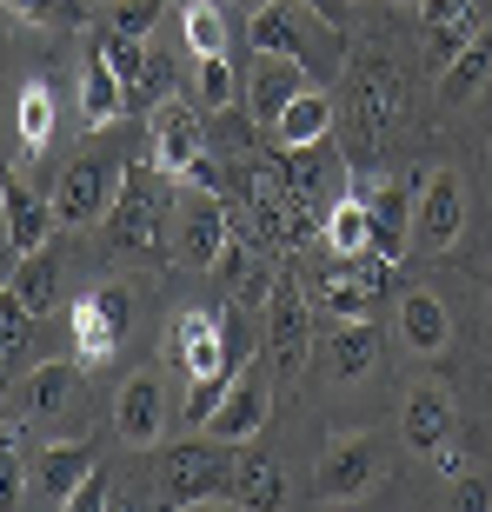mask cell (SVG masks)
Returning a JSON list of instances; mask_svg holds the SVG:
<instances>
[{"label":"cell","instance_id":"1","mask_svg":"<svg viewBox=\"0 0 492 512\" xmlns=\"http://www.w3.org/2000/svg\"><path fill=\"white\" fill-rule=\"evenodd\" d=\"M340 127L353 140V167H373L379 153L413 127V67L393 60L386 47H360V54L346 60Z\"/></svg>","mask_w":492,"mask_h":512},{"label":"cell","instance_id":"2","mask_svg":"<svg viewBox=\"0 0 492 512\" xmlns=\"http://www.w3.org/2000/svg\"><path fill=\"white\" fill-rule=\"evenodd\" d=\"M173 200H180V180L167 187V173L153 167L147 153L127 160V180H120L114 207L100 220V240L114 260H147V266H167L180 253V233H173Z\"/></svg>","mask_w":492,"mask_h":512},{"label":"cell","instance_id":"3","mask_svg":"<svg viewBox=\"0 0 492 512\" xmlns=\"http://www.w3.org/2000/svg\"><path fill=\"white\" fill-rule=\"evenodd\" d=\"M393 473V446L373 426H353V433H333L320 446V466H313V506H353L373 486H386Z\"/></svg>","mask_w":492,"mask_h":512},{"label":"cell","instance_id":"4","mask_svg":"<svg viewBox=\"0 0 492 512\" xmlns=\"http://www.w3.org/2000/svg\"><path fill=\"white\" fill-rule=\"evenodd\" d=\"M266 320V360H273V380H300L313 366V293H306L300 273H273L260 300Z\"/></svg>","mask_w":492,"mask_h":512},{"label":"cell","instance_id":"5","mask_svg":"<svg viewBox=\"0 0 492 512\" xmlns=\"http://www.w3.org/2000/svg\"><path fill=\"white\" fill-rule=\"evenodd\" d=\"M233 446L207 439V446H180V453H160L153 466V486H160V506H233Z\"/></svg>","mask_w":492,"mask_h":512},{"label":"cell","instance_id":"6","mask_svg":"<svg viewBox=\"0 0 492 512\" xmlns=\"http://www.w3.org/2000/svg\"><path fill=\"white\" fill-rule=\"evenodd\" d=\"M87 373H94V366H80V360H40V366H27V373L14 380L7 406H14L20 426L60 433V426H74L80 406H87Z\"/></svg>","mask_w":492,"mask_h":512},{"label":"cell","instance_id":"7","mask_svg":"<svg viewBox=\"0 0 492 512\" xmlns=\"http://www.w3.org/2000/svg\"><path fill=\"white\" fill-rule=\"evenodd\" d=\"M466 213H473V187L459 167H433L419 180V213H413V253L426 260H446L466 233Z\"/></svg>","mask_w":492,"mask_h":512},{"label":"cell","instance_id":"8","mask_svg":"<svg viewBox=\"0 0 492 512\" xmlns=\"http://www.w3.org/2000/svg\"><path fill=\"white\" fill-rule=\"evenodd\" d=\"M120 180H127V160L120 153H74L67 160V173H60V187H54V213H60V227H100L107 220V207H114V193Z\"/></svg>","mask_w":492,"mask_h":512},{"label":"cell","instance_id":"9","mask_svg":"<svg viewBox=\"0 0 492 512\" xmlns=\"http://www.w3.org/2000/svg\"><path fill=\"white\" fill-rule=\"evenodd\" d=\"M160 353H167V366H180V380H187V386L233 373L220 306H187V313H173V320H167V340H160Z\"/></svg>","mask_w":492,"mask_h":512},{"label":"cell","instance_id":"10","mask_svg":"<svg viewBox=\"0 0 492 512\" xmlns=\"http://www.w3.org/2000/svg\"><path fill=\"white\" fill-rule=\"evenodd\" d=\"M379 360H386V333L373 326V313L326 326L320 340H313V366H320V380H326V386H340V393L366 386V380L379 373Z\"/></svg>","mask_w":492,"mask_h":512},{"label":"cell","instance_id":"11","mask_svg":"<svg viewBox=\"0 0 492 512\" xmlns=\"http://www.w3.org/2000/svg\"><path fill=\"white\" fill-rule=\"evenodd\" d=\"M173 233H180V266L213 273L220 247L233 240V200L227 193H207V187H180V200H173Z\"/></svg>","mask_w":492,"mask_h":512},{"label":"cell","instance_id":"12","mask_svg":"<svg viewBox=\"0 0 492 512\" xmlns=\"http://www.w3.org/2000/svg\"><path fill=\"white\" fill-rule=\"evenodd\" d=\"M419 180L426 173H379V180H366V227H373V253H386V260H406L413 253V213H419Z\"/></svg>","mask_w":492,"mask_h":512},{"label":"cell","instance_id":"13","mask_svg":"<svg viewBox=\"0 0 492 512\" xmlns=\"http://www.w3.org/2000/svg\"><path fill=\"white\" fill-rule=\"evenodd\" d=\"M100 453H107V433H80V439H54L34 453V499L47 506H74V493L100 473Z\"/></svg>","mask_w":492,"mask_h":512},{"label":"cell","instance_id":"14","mask_svg":"<svg viewBox=\"0 0 492 512\" xmlns=\"http://www.w3.org/2000/svg\"><path fill=\"white\" fill-rule=\"evenodd\" d=\"M207 153V120L193 114L187 100H160L147 114V160L167 180H187V167Z\"/></svg>","mask_w":492,"mask_h":512},{"label":"cell","instance_id":"15","mask_svg":"<svg viewBox=\"0 0 492 512\" xmlns=\"http://www.w3.org/2000/svg\"><path fill=\"white\" fill-rule=\"evenodd\" d=\"M107 67H114V80L127 87V114H140V107H153V100L167 94V60L153 54L147 40H127V34H107V27H94V40H87Z\"/></svg>","mask_w":492,"mask_h":512},{"label":"cell","instance_id":"16","mask_svg":"<svg viewBox=\"0 0 492 512\" xmlns=\"http://www.w3.org/2000/svg\"><path fill=\"white\" fill-rule=\"evenodd\" d=\"M266 419H273V380H266L260 366H240L233 393L213 406V419L200 426V433L220 439V446H246V439H260V433H266Z\"/></svg>","mask_w":492,"mask_h":512},{"label":"cell","instance_id":"17","mask_svg":"<svg viewBox=\"0 0 492 512\" xmlns=\"http://www.w3.org/2000/svg\"><path fill=\"white\" fill-rule=\"evenodd\" d=\"M160 433H167V380L160 373H127V386L114 399V439L147 453V446H160Z\"/></svg>","mask_w":492,"mask_h":512},{"label":"cell","instance_id":"18","mask_svg":"<svg viewBox=\"0 0 492 512\" xmlns=\"http://www.w3.org/2000/svg\"><path fill=\"white\" fill-rule=\"evenodd\" d=\"M399 439H406V453L433 459L439 446H453L459 439V406L446 386H413V393L399 399Z\"/></svg>","mask_w":492,"mask_h":512},{"label":"cell","instance_id":"19","mask_svg":"<svg viewBox=\"0 0 492 512\" xmlns=\"http://www.w3.org/2000/svg\"><path fill=\"white\" fill-rule=\"evenodd\" d=\"M0 220H7V260H20V253H40L47 240H54L60 213L54 200H40L20 173H7V187H0Z\"/></svg>","mask_w":492,"mask_h":512},{"label":"cell","instance_id":"20","mask_svg":"<svg viewBox=\"0 0 492 512\" xmlns=\"http://www.w3.org/2000/svg\"><path fill=\"white\" fill-rule=\"evenodd\" d=\"M399 346L413 360H439L453 346V306L439 300L433 286H406L399 293Z\"/></svg>","mask_w":492,"mask_h":512},{"label":"cell","instance_id":"21","mask_svg":"<svg viewBox=\"0 0 492 512\" xmlns=\"http://www.w3.org/2000/svg\"><path fill=\"white\" fill-rule=\"evenodd\" d=\"M492 87V27H479L466 47H459L446 67H439V87H433V107L439 114H466L479 94Z\"/></svg>","mask_w":492,"mask_h":512},{"label":"cell","instance_id":"22","mask_svg":"<svg viewBox=\"0 0 492 512\" xmlns=\"http://www.w3.org/2000/svg\"><path fill=\"white\" fill-rule=\"evenodd\" d=\"M300 280H306V293H313V306H326L333 320H360V313H373V293H366L360 266L340 260V253L313 260V266L300 273Z\"/></svg>","mask_w":492,"mask_h":512},{"label":"cell","instance_id":"23","mask_svg":"<svg viewBox=\"0 0 492 512\" xmlns=\"http://www.w3.org/2000/svg\"><path fill=\"white\" fill-rule=\"evenodd\" d=\"M313 87V74H306V60H280V54H260V74H253V87H246V114H253V127H273V120L293 107V100Z\"/></svg>","mask_w":492,"mask_h":512},{"label":"cell","instance_id":"24","mask_svg":"<svg viewBox=\"0 0 492 512\" xmlns=\"http://www.w3.org/2000/svg\"><path fill=\"white\" fill-rule=\"evenodd\" d=\"M246 47H253V54H280V60H306V67H313V40H306L293 0H260V7L246 14Z\"/></svg>","mask_w":492,"mask_h":512},{"label":"cell","instance_id":"25","mask_svg":"<svg viewBox=\"0 0 492 512\" xmlns=\"http://www.w3.org/2000/svg\"><path fill=\"white\" fill-rule=\"evenodd\" d=\"M67 333H74V360L94 366V373H100V366H114L120 346H127V326L107 313V300H100V293L74 300V326H67Z\"/></svg>","mask_w":492,"mask_h":512},{"label":"cell","instance_id":"26","mask_svg":"<svg viewBox=\"0 0 492 512\" xmlns=\"http://www.w3.org/2000/svg\"><path fill=\"white\" fill-rule=\"evenodd\" d=\"M333 127H340V100L320 94V87H306L266 133H273V147H320V140H333Z\"/></svg>","mask_w":492,"mask_h":512},{"label":"cell","instance_id":"27","mask_svg":"<svg viewBox=\"0 0 492 512\" xmlns=\"http://www.w3.org/2000/svg\"><path fill=\"white\" fill-rule=\"evenodd\" d=\"M54 127H60L54 87H47V80H20V94H14V147L27 153V160H40V153L54 147Z\"/></svg>","mask_w":492,"mask_h":512},{"label":"cell","instance_id":"28","mask_svg":"<svg viewBox=\"0 0 492 512\" xmlns=\"http://www.w3.org/2000/svg\"><path fill=\"white\" fill-rule=\"evenodd\" d=\"M120 114H127V87H120L114 67L87 47V60H80V127L100 133V127H114Z\"/></svg>","mask_w":492,"mask_h":512},{"label":"cell","instance_id":"29","mask_svg":"<svg viewBox=\"0 0 492 512\" xmlns=\"http://www.w3.org/2000/svg\"><path fill=\"white\" fill-rule=\"evenodd\" d=\"M34 346H40V313L7 286L0 293V366H7V380H20L34 366Z\"/></svg>","mask_w":492,"mask_h":512},{"label":"cell","instance_id":"30","mask_svg":"<svg viewBox=\"0 0 492 512\" xmlns=\"http://www.w3.org/2000/svg\"><path fill=\"white\" fill-rule=\"evenodd\" d=\"M320 247L340 253V260H360V253H373V227H366V193H360V187H346L340 200L326 207Z\"/></svg>","mask_w":492,"mask_h":512},{"label":"cell","instance_id":"31","mask_svg":"<svg viewBox=\"0 0 492 512\" xmlns=\"http://www.w3.org/2000/svg\"><path fill=\"white\" fill-rule=\"evenodd\" d=\"M180 47L193 60H213L233 47V20L220 0H180Z\"/></svg>","mask_w":492,"mask_h":512},{"label":"cell","instance_id":"32","mask_svg":"<svg viewBox=\"0 0 492 512\" xmlns=\"http://www.w3.org/2000/svg\"><path fill=\"white\" fill-rule=\"evenodd\" d=\"M7 286H14L34 313H54V300H60V260H54V247L20 253V260H14V280H7Z\"/></svg>","mask_w":492,"mask_h":512},{"label":"cell","instance_id":"33","mask_svg":"<svg viewBox=\"0 0 492 512\" xmlns=\"http://www.w3.org/2000/svg\"><path fill=\"white\" fill-rule=\"evenodd\" d=\"M7 20L14 27H54V34H67V27H94L100 7H87V0H7Z\"/></svg>","mask_w":492,"mask_h":512},{"label":"cell","instance_id":"34","mask_svg":"<svg viewBox=\"0 0 492 512\" xmlns=\"http://www.w3.org/2000/svg\"><path fill=\"white\" fill-rule=\"evenodd\" d=\"M233 506H246V512L286 506V466H273V459H246L240 479H233Z\"/></svg>","mask_w":492,"mask_h":512},{"label":"cell","instance_id":"35","mask_svg":"<svg viewBox=\"0 0 492 512\" xmlns=\"http://www.w3.org/2000/svg\"><path fill=\"white\" fill-rule=\"evenodd\" d=\"M34 499V466L20 459V419L7 426V439H0V506L7 512H20Z\"/></svg>","mask_w":492,"mask_h":512},{"label":"cell","instance_id":"36","mask_svg":"<svg viewBox=\"0 0 492 512\" xmlns=\"http://www.w3.org/2000/svg\"><path fill=\"white\" fill-rule=\"evenodd\" d=\"M160 14H167V0H107L100 7V27L107 34H127V40H147L160 27Z\"/></svg>","mask_w":492,"mask_h":512},{"label":"cell","instance_id":"37","mask_svg":"<svg viewBox=\"0 0 492 512\" xmlns=\"http://www.w3.org/2000/svg\"><path fill=\"white\" fill-rule=\"evenodd\" d=\"M200 67V80H193V107L200 114H227L233 107V60L213 54V60H193Z\"/></svg>","mask_w":492,"mask_h":512},{"label":"cell","instance_id":"38","mask_svg":"<svg viewBox=\"0 0 492 512\" xmlns=\"http://www.w3.org/2000/svg\"><path fill=\"white\" fill-rule=\"evenodd\" d=\"M479 20V0H419V34L433 27H473Z\"/></svg>","mask_w":492,"mask_h":512},{"label":"cell","instance_id":"39","mask_svg":"<svg viewBox=\"0 0 492 512\" xmlns=\"http://www.w3.org/2000/svg\"><path fill=\"white\" fill-rule=\"evenodd\" d=\"M233 380H240V373H220V380L187 386V426H207V419H213V406H220V399L233 393Z\"/></svg>","mask_w":492,"mask_h":512},{"label":"cell","instance_id":"40","mask_svg":"<svg viewBox=\"0 0 492 512\" xmlns=\"http://www.w3.org/2000/svg\"><path fill=\"white\" fill-rule=\"evenodd\" d=\"M446 499H453V506H466V512H492V473H459Z\"/></svg>","mask_w":492,"mask_h":512},{"label":"cell","instance_id":"41","mask_svg":"<svg viewBox=\"0 0 492 512\" xmlns=\"http://www.w3.org/2000/svg\"><path fill=\"white\" fill-rule=\"evenodd\" d=\"M293 7H306V14L326 20L333 34H346V27H353V7H360V0H293Z\"/></svg>","mask_w":492,"mask_h":512},{"label":"cell","instance_id":"42","mask_svg":"<svg viewBox=\"0 0 492 512\" xmlns=\"http://www.w3.org/2000/svg\"><path fill=\"white\" fill-rule=\"evenodd\" d=\"M107 486H114V479H107V473H94V479H87V486H80V493H74V506H67V512H100V506H107V499H114V493H107Z\"/></svg>","mask_w":492,"mask_h":512},{"label":"cell","instance_id":"43","mask_svg":"<svg viewBox=\"0 0 492 512\" xmlns=\"http://www.w3.org/2000/svg\"><path fill=\"white\" fill-rule=\"evenodd\" d=\"M466 273H473V286H479V300H486V313H492V253H479V260L466 266Z\"/></svg>","mask_w":492,"mask_h":512},{"label":"cell","instance_id":"44","mask_svg":"<svg viewBox=\"0 0 492 512\" xmlns=\"http://www.w3.org/2000/svg\"><path fill=\"white\" fill-rule=\"evenodd\" d=\"M486 399H492V360H486Z\"/></svg>","mask_w":492,"mask_h":512},{"label":"cell","instance_id":"45","mask_svg":"<svg viewBox=\"0 0 492 512\" xmlns=\"http://www.w3.org/2000/svg\"><path fill=\"white\" fill-rule=\"evenodd\" d=\"M393 7H419V0H393Z\"/></svg>","mask_w":492,"mask_h":512},{"label":"cell","instance_id":"46","mask_svg":"<svg viewBox=\"0 0 492 512\" xmlns=\"http://www.w3.org/2000/svg\"><path fill=\"white\" fill-rule=\"evenodd\" d=\"M240 7H260V0H240Z\"/></svg>","mask_w":492,"mask_h":512}]
</instances>
